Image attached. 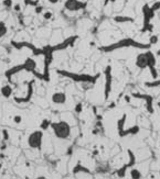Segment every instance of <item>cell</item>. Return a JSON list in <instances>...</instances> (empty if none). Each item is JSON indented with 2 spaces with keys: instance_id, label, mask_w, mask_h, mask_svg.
Segmentation results:
<instances>
[{
  "instance_id": "obj_1",
  "label": "cell",
  "mask_w": 160,
  "mask_h": 179,
  "mask_svg": "<svg viewBox=\"0 0 160 179\" xmlns=\"http://www.w3.org/2000/svg\"><path fill=\"white\" fill-rule=\"evenodd\" d=\"M126 47H136V49H142V50H149L151 47V45L148 43V44H145V43H141V42H138V41L134 40V39H130V37H126V39H123V40L118 41V42H115L113 44L106 45V46H103L100 47V51L105 52V53H110L115 50H120V49H126Z\"/></svg>"
},
{
  "instance_id": "obj_2",
  "label": "cell",
  "mask_w": 160,
  "mask_h": 179,
  "mask_svg": "<svg viewBox=\"0 0 160 179\" xmlns=\"http://www.w3.org/2000/svg\"><path fill=\"white\" fill-rule=\"evenodd\" d=\"M56 73L63 77H66V78H70L71 80H73L75 83H79V84H92L95 85L96 81L100 79V74L94 75H87V74H74V73H70V71H65V70H60L58 69Z\"/></svg>"
},
{
  "instance_id": "obj_3",
  "label": "cell",
  "mask_w": 160,
  "mask_h": 179,
  "mask_svg": "<svg viewBox=\"0 0 160 179\" xmlns=\"http://www.w3.org/2000/svg\"><path fill=\"white\" fill-rule=\"evenodd\" d=\"M51 129L53 131V134L56 139L65 141L69 139L72 133V126L69 122L64 120H61L58 122H52L51 123Z\"/></svg>"
},
{
  "instance_id": "obj_4",
  "label": "cell",
  "mask_w": 160,
  "mask_h": 179,
  "mask_svg": "<svg viewBox=\"0 0 160 179\" xmlns=\"http://www.w3.org/2000/svg\"><path fill=\"white\" fill-rule=\"evenodd\" d=\"M43 131L42 130H35L31 132L28 139H27V144L31 149H42V144H43Z\"/></svg>"
},
{
  "instance_id": "obj_5",
  "label": "cell",
  "mask_w": 160,
  "mask_h": 179,
  "mask_svg": "<svg viewBox=\"0 0 160 179\" xmlns=\"http://www.w3.org/2000/svg\"><path fill=\"white\" fill-rule=\"evenodd\" d=\"M105 75V84H104V98L107 100L109 98V95L113 90V75H112V66L108 65L104 69Z\"/></svg>"
},
{
  "instance_id": "obj_6",
  "label": "cell",
  "mask_w": 160,
  "mask_h": 179,
  "mask_svg": "<svg viewBox=\"0 0 160 179\" xmlns=\"http://www.w3.org/2000/svg\"><path fill=\"white\" fill-rule=\"evenodd\" d=\"M127 154H128V157H129L128 163L125 165H123L119 169L116 170V175H117V177H119V178H124L126 176V173H127L128 168L134 167L136 165V155L134 154V152H133L131 149H127Z\"/></svg>"
},
{
  "instance_id": "obj_7",
  "label": "cell",
  "mask_w": 160,
  "mask_h": 179,
  "mask_svg": "<svg viewBox=\"0 0 160 179\" xmlns=\"http://www.w3.org/2000/svg\"><path fill=\"white\" fill-rule=\"evenodd\" d=\"M145 55H146V58H147V68L149 69L151 78L152 79H157L158 78V71H157V68H156V65H157L156 55L149 50L146 52Z\"/></svg>"
},
{
  "instance_id": "obj_8",
  "label": "cell",
  "mask_w": 160,
  "mask_h": 179,
  "mask_svg": "<svg viewBox=\"0 0 160 179\" xmlns=\"http://www.w3.org/2000/svg\"><path fill=\"white\" fill-rule=\"evenodd\" d=\"M87 2H83L80 0H65L64 2V9L71 12H76L82 9H85Z\"/></svg>"
},
{
  "instance_id": "obj_9",
  "label": "cell",
  "mask_w": 160,
  "mask_h": 179,
  "mask_svg": "<svg viewBox=\"0 0 160 179\" xmlns=\"http://www.w3.org/2000/svg\"><path fill=\"white\" fill-rule=\"evenodd\" d=\"M131 96L134 98H137V99H142L145 101L146 105V110L149 114H154L155 110H154V105H152V101H154V98L149 95H145V94H138V92H133Z\"/></svg>"
},
{
  "instance_id": "obj_10",
  "label": "cell",
  "mask_w": 160,
  "mask_h": 179,
  "mask_svg": "<svg viewBox=\"0 0 160 179\" xmlns=\"http://www.w3.org/2000/svg\"><path fill=\"white\" fill-rule=\"evenodd\" d=\"M34 83L35 80L32 79L28 84V91H27V95L25 97H13V100H15V103L21 105V103H28L30 101L32 96H33V92H34V90H33V85H34Z\"/></svg>"
},
{
  "instance_id": "obj_11",
  "label": "cell",
  "mask_w": 160,
  "mask_h": 179,
  "mask_svg": "<svg viewBox=\"0 0 160 179\" xmlns=\"http://www.w3.org/2000/svg\"><path fill=\"white\" fill-rule=\"evenodd\" d=\"M79 39V36L77 35H72L70 37H67V39H65L63 42H61L59 44L54 45V46H52V50L53 52L54 51H63V50H66L67 47H70V46H73L75 43V41Z\"/></svg>"
},
{
  "instance_id": "obj_12",
  "label": "cell",
  "mask_w": 160,
  "mask_h": 179,
  "mask_svg": "<svg viewBox=\"0 0 160 179\" xmlns=\"http://www.w3.org/2000/svg\"><path fill=\"white\" fill-rule=\"evenodd\" d=\"M141 11H142V17H144V22H142V24H148V23H151V20L155 18V15H156L155 11L151 10L150 6L147 5V3L142 7Z\"/></svg>"
},
{
  "instance_id": "obj_13",
  "label": "cell",
  "mask_w": 160,
  "mask_h": 179,
  "mask_svg": "<svg viewBox=\"0 0 160 179\" xmlns=\"http://www.w3.org/2000/svg\"><path fill=\"white\" fill-rule=\"evenodd\" d=\"M67 100V96L64 91H56L51 96V101L54 105H65Z\"/></svg>"
},
{
  "instance_id": "obj_14",
  "label": "cell",
  "mask_w": 160,
  "mask_h": 179,
  "mask_svg": "<svg viewBox=\"0 0 160 179\" xmlns=\"http://www.w3.org/2000/svg\"><path fill=\"white\" fill-rule=\"evenodd\" d=\"M135 65L137 68H139L140 70H144L147 68V58H146L145 53H140L137 55L135 60Z\"/></svg>"
},
{
  "instance_id": "obj_15",
  "label": "cell",
  "mask_w": 160,
  "mask_h": 179,
  "mask_svg": "<svg viewBox=\"0 0 160 179\" xmlns=\"http://www.w3.org/2000/svg\"><path fill=\"white\" fill-rule=\"evenodd\" d=\"M22 70H25V67H23V64H20V65H17L15 67H11L9 68L8 70H6L5 73V76L8 78V79L10 80L15 75H17L18 73H20Z\"/></svg>"
},
{
  "instance_id": "obj_16",
  "label": "cell",
  "mask_w": 160,
  "mask_h": 179,
  "mask_svg": "<svg viewBox=\"0 0 160 179\" xmlns=\"http://www.w3.org/2000/svg\"><path fill=\"white\" fill-rule=\"evenodd\" d=\"M72 173H73V175H79V174H87V175H91L92 176V171H91L90 169L87 168V167H85L84 165L81 164V162H79L77 164L75 165L74 167H73V169H72Z\"/></svg>"
},
{
  "instance_id": "obj_17",
  "label": "cell",
  "mask_w": 160,
  "mask_h": 179,
  "mask_svg": "<svg viewBox=\"0 0 160 179\" xmlns=\"http://www.w3.org/2000/svg\"><path fill=\"white\" fill-rule=\"evenodd\" d=\"M10 44L12 47H15L17 50H22V49H29V50H34L35 46L32 43H29V42H15V41H11Z\"/></svg>"
},
{
  "instance_id": "obj_18",
  "label": "cell",
  "mask_w": 160,
  "mask_h": 179,
  "mask_svg": "<svg viewBox=\"0 0 160 179\" xmlns=\"http://www.w3.org/2000/svg\"><path fill=\"white\" fill-rule=\"evenodd\" d=\"M23 67H25V70L28 71V73H33L36 68V62H35L33 58L31 57H28L25 58V63H23Z\"/></svg>"
},
{
  "instance_id": "obj_19",
  "label": "cell",
  "mask_w": 160,
  "mask_h": 179,
  "mask_svg": "<svg viewBox=\"0 0 160 179\" xmlns=\"http://www.w3.org/2000/svg\"><path fill=\"white\" fill-rule=\"evenodd\" d=\"M0 94L4 98H10L12 94H13V88L12 86L9 84H6L4 85L1 88H0Z\"/></svg>"
},
{
  "instance_id": "obj_20",
  "label": "cell",
  "mask_w": 160,
  "mask_h": 179,
  "mask_svg": "<svg viewBox=\"0 0 160 179\" xmlns=\"http://www.w3.org/2000/svg\"><path fill=\"white\" fill-rule=\"evenodd\" d=\"M140 132V128L138 125H134L129 129H125L121 133L119 134L120 137H125V136H128V135H136L138 134Z\"/></svg>"
},
{
  "instance_id": "obj_21",
  "label": "cell",
  "mask_w": 160,
  "mask_h": 179,
  "mask_svg": "<svg viewBox=\"0 0 160 179\" xmlns=\"http://www.w3.org/2000/svg\"><path fill=\"white\" fill-rule=\"evenodd\" d=\"M113 20L116 23H130V22H134V18L128 17V15H115Z\"/></svg>"
},
{
  "instance_id": "obj_22",
  "label": "cell",
  "mask_w": 160,
  "mask_h": 179,
  "mask_svg": "<svg viewBox=\"0 0 160 179\" xmlns=\"http://www.w3.org/2000/svg\"><path fill=\"white\" fill-rule=\"evenodd\" d=\"M126 120H127V114H124L119 120H118V121H117V132H118V135L125 130Z\"/></svg>"
},
{
  "instance_id": "obj_23",
  "label": "cell",
  "mask_w": 160,
  "mask_h": 179,
  "mask_svg": "<svg viewBox=\"0 0 160 179\" xmlns=\"http://www.w3.org/2000/svg\"><path fill=\"white\" fill-rule=\"evenodd\" d=\"M129 175H130V178H133V179H139V178L142 177L141 171H140L139 169H137V168H131L130 169Z\"/></svg>"
},
{
  "instance_id": "obj_24",
  "label": "cell",
  "mask_w": 160,
  "mask_h": 179,
  "mask_svg": "<svg viewBox=\"0 0 160 179\" xmlns=\"http://www.w3.org/2000/svg\"><path fill=\"white\" fill-rule=\"evenodd\" d=\"M145 86L147 88H158L160 87V79H152L151 81H147L145 83Z\"/></svg>"
},
{
  "instance_id": "obj_25",
  "label": "cell",
  "mask_w": 160,
  "mask_h": 179,
  "mask_svg": "<svg viewBox=\"0 0 160 179\" xmlns=\"http://www.w3.org/2000/svg\"><path fill=\"white\" fill-rule=\"evenodd\" d=\"M51 123H52V122H51L49 119H43L40 123V129L42 130V131H46L49 128H51Z\"/></svg>"
},
{
  "instance_id": "obj_26",
  "label": "cell",
  "mask_w": 160,
  "mask_h": 179,
  "mask_svg": "<svg viewBox=\"0 0 160 179\" xmlns=\"http://www.w3.org/2000/svg\"><path fill=\"white\" fill-rule=\"evenodd\" d=\"M7 32H8V28L6 25L5 21H0V39L2 36H5L7 34Z\"/></svg>"
},
{
  "instance_id": "obj_27",
  "label": "cell",
  "mask_w": 160,
  "mask_h": 179,
  "mask_svg": "<svg viewBox=\"0 0 160 179\" xmlns=\"http://www.w3.org/2000/svg\"><path fill=\"white\" fill-rule=\"evenodd\" d=\"M154 30V25L151 23H148V24H142V29H141V32L145 33V32H152Z\"/></svg>"
},
{
  "instance_id": "obj_28",
  "label": "cell",
  "mask_w": 160,
  "mask_h": 179,
  "mask_svg": "<svg viewBox=\"0 0 160 179\" xmlns=\"http://www.w3.org/2000/svg\"><path fill=\"white\" fill-rule=\"evenodd\" d=\"M82 111H83V103L82 102H77L74 107V112L76 114H81Z\"/></svg>"
},
{
  "instance_id": "obj_29",
  "label": "cell",
  "mask_w": 160,
  "mask_h": 179,
  "mask_svg": "<svg viewBox=\"0 0 160 179\" xmlns=\"http://www.w3.org/2000/svg\"><path fill=\"white\" fill-rule=\"evenodd\" d=\"M1 134H2V139L4 141H9L10 139V134H9V132H8V130L4 129L2 131H1Z\"/></svg>"
},
{
  "instance_id": "obj_30",
  "label": "cell",
  "mask_w": 160,
  "mask_h": 179,
  "mask_svg": "<svg viewBox=\"0 0 160 179\" xmlns=\"http://www.w3.org/2000/svg\"><path fill=\"white\" fill-rule=\"evenodd\" d=\"M23 2H25V6H35L39 5V0H23Z\"/></svg>"
},
{
  "instance_id": "obj_31",
  "label": "cell",
  "mask_w": 160,
  "mask_h": 179,
  "mask_svg": "<svg viewBox=\"0 0 160 179\" xmlns=\"http://www.w3.org/2000/svg\"><path fill=\"white\" fill-rule=\"evenodd\" d=\"M53 18V12H51V11H45L43 12V19L44 20H51Z\"/></svg>"
},
{
  "instance_id": "obj_32",
  "label": "cell",
  "mask_w": 160,
  "mask_h": 179,
  "mask_svg": "<svg viewBox=\"0 0 160 179\" xmlns=\"http://www.w3.org/2000/svg\"><path fill=\"white\" fill-rule=\"evenodd\" d=\"M12 120H13V123H15V124H20L21 122H22V117H21L20 114H15Z\"/></svg>"
},
{
  "instance_id": "obj_33",
  "label": "cell",
  "mask_w": 160,
  "mask_h": 179,
  "mask_svg": "<svg viewBox=\"0 0 160 179\" xmlns=\"http://www.w3.org/2000/svg\"><path fill=\"white\" fill-rule=\"evenodd\" d=\"M158 43V36L157 35H151L149 39V44L150 45H154Z\"/></svg>"
},
{
  "instance_id": "obj_34",
  "label": "cell",
  "mask_w": 160,
  "mask_h": 179,
  "mask_svg": "<svg viewBox=\"0 0 160 179\" xmlns=\"http://www.w3.org/2000/svg\"><path fill=\"white\" fill-rule=\"evenodd\" d=\"M2 6L5 8H7V9H9V8L12 7V0H4L2 1Z\"/></svg>"
},
{
  "instance_id": "obj_35",
  "label": "cell",
  "mask_w": 160,
  "mask_h": 179,
  "mask_svg": "<svg viewBox=\"0 0 160 179\" xmlns=\"http://www.w3.org/2000/svg\"><path fill=\"white\" fill-rule=\"evenodd\" d=\"M43 9H44V8H43V7H42V6H35L34 7V13H36V15H40V13H42V12H43Z\"/></svg>"
},
{
  "instance_id": "obj_36",
  "label": "cell",
  "mask_w": 160,
  "mask_h": 179,
  "mask_svg": "<svg viewBox=\"0 0 160 179\" xmlns=\"http://www.w3.org/2000/svg\"><path fill=\"white\" fill-rule=\"evenodd\" d=\"M73 149H74V147H73V145H71V146H69V147H67V149H66V155H67V156H72V154H73V152H74Z\"/></svg>"
},
{
  "instance_id": "obj_37",
  "label": "cell",
  "mask_w": 160,
  "mask_h": 179,
  "mask_svg": "<svg viewBox=\"0 0 160 179\" xmlns=\"http://www.w3.org/2000/svg\"><path fill=\"white\" fill-rule=\"evenodd\" d=\"M13 11L15 12H21V6H20V3H15V6H13Z\"/></svg>"
},
{
  "instance_id": "obj_38",
  "label": "cell",
  "mask_w": 160,
  "mask_h": 179,
  "mask_svg": "<svg viewBox=\"0 0 160 179\" xmlns=\"http://www.w3.org/2000/svg\"><path fill=\"white\" fill-rule=\"evenodd\" d=\"M48 2L51 3V5H56V3L60 2V0H48Z\"/></svg>"
},
{
  "instance_id": "obj_39",
  "label": "cell",
  "mask_w": 160,
  "mask_h": 179,
  "mask_svg": "<svg viewBox=\"0 0 160 179\" xmlns=\"http://www.w3.org/2000/svg\"><path fill=\"white\" fill-rule=\"evenodd\" d=\"M115 1H116V0H105V1H104V7L108 5L109 2H115Z\"/></svg>"
},
{
  "instance_id": "obj_40",
  "label": "cell",
  "mask_w": 160,
  "mask_h": 179,
  "mask_svg": "<svg viewBox=\"0 0 160 179\" xmlns=\"http://www.w3.org/2000/svg\"><path fill=\"white\" fill-rule=\"evenodd\" d=\"M125 101L127 103H129L130 102V96H125Z\"/></svg>"
},
{
  "instance_id": "obj_41",
  "label": "cell",
  "mask_w": 160,
  "mask_h": 179,
  "mask_svg": "<svg viewBox=\"0 0 160 179\" xmlns=\"http://www.w3.org/2000/svg\"><path fill=\"white\" fill-rule=\"evenodd\" d=\"M45 176H36V179H45Z\"/></svg>"
},
{
  "instance_id": "obj_42",
  "label": "cell",
  "mask_w": 160,
  "mask_h": 179,
  "mask_svg": "<svg viewBox=\"0 0 160 179\" xmlns=\"http://www.w3.org/2000/svg\"><path fill=\"white\" fill-rule=\"evenodd\" d=\"M156 56H159V57H160V49L157 51V52H156Z\"/></svg>"
},
{
  "instance_id": "obj_43",
  "label": "cell",
  "mask_w": 160,
  "mask_h": 179,
  "mask_svg": "<svg viewBox=\"0 0 160 179\" xmlns=\"http://www.w3.org/2000/svg\"><path fill=\"white\" fill-rule=\"evenodd\" d=\"M115 107V103H110V105H109V108L112 109V108H114Z\"/></svg>"
},
{
  "instance_id": "obj_44",
  "label": "cell",
  "mask_w": 160,
  "mask_h": 179,
  "mask_svg": "<svg viewBox=\"0 0 160 179\" xmlns=\"http://www.w3.org/2000/svg\"><path fill=\"white\" fill-rule=\"evenodd\" d=\"M2 166H4V164H2V162H0V170L2 169Z\"/></svg>"
},
{
  "instance_id": "obj_45",
  "label": "cell",
  "mask_w": 160,
  "mask_h": 179,
  "mask_svg": "<svg viewBox=\"0 0 160 179\" xmlns=\"http://www.w3.org/2000/svg\"><path fill=\"white\" fill-rule=\"evenodd\" d=\"M90 45H91V46H94V45H95V43H94V42H91Z\"/></svg>"
},
{
  "instance_id": "obj_46",
  "label": "cell",
  "mask_w": 160,
  "mask_h": 179,
  "mask_svg": "<svg viewBox=\"0 0 160 179\" xmlns=\"http://www.w3.org/2000/svg\"><path fill=\"white\" fill-rule=\"evenodd\" d=\"M157 105L159 107V109H160V101H158V103H157Z\"/></svg>"
},
{
  "instance_id": "obj_47",
  "label": "cell",
  "mask_w": 160,
  "mask_h": 179,
  "mask_svg": "<svg viewBox=\"0 0 160 179\" xmlns=\"http://www.w3.org/2000/svg\"><path fill=\"white\" fill-rule=\"evenodd\" d=\"M159 174H160V171H159Z\"/></svg>"
}]
</instances>
